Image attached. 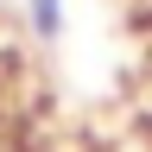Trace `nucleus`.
Wrapping results in <instances>:
<instances>
[{
  "instance_id": "f257e3e1",
  "label": "nucleus",
  "mask_w": 152,
  "mask_h": 152,
  "mask_svg": "<svg viewBox=\"0 0 152 152\" xmlns=\"http://www.w3.org/2000/svg\"><path fill=\"white\" fill-rule=\"evenodd\" d=\"M26 13H32V32L38 38H57V32H64V0H26Z\"/></svg>"
}]
</instances>
